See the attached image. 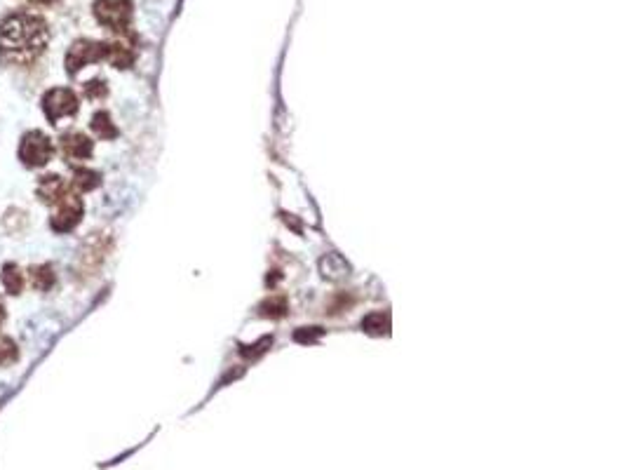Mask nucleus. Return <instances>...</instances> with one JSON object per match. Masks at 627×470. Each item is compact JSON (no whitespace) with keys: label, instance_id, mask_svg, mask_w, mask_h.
<instances>
[{"label":"nucleus","instance_id":"obj_4","mask_svg":"<svg viewBox=\"0 0 627 470\" xmlns=\"http://www.w3.org/2000/svg\"><path fill=\"white\" fill-rule=\"evenodd\" d=\"M92 15L101 26L109 31L127 33L132 24L134 5L132 0H94Z\"/></svg>","mask_w":627,"mask_h":470},{"label":"nucleus","instance_id":"obj_19","mask_svg":"<svg viewBox=\"0 0 627 470\" xmlns=\"http://www.w3.org/2000/svg\"><path fill=\"white\" fill-rule=\"evenodd\" d=\"M5 318H8V311H5V304L0 301V327L5 325Z\"/></svg>","mask_w":627,"mask_h":470},{"label":"nucleus","instance_id":"obj_18","mask_svg":"<svg viewBox=\"0 0 627 470\" xmlns=\"http://www.w3.org/2000/svg\"><path fill=\"white\" fill-rule=\"evenodd\" d=\"M287 311V301L278 297V299H268L264 306H261V315H266V318H282Z\"/></svg>","mask_w":627,"mask_h":470},{"label":"nucleus","instance_id":"obj_6","mask_svg":"<svg viewBox=\"0 0 627 470\" xmlns=\"http://www.w3.org/2000/svg\"><path fill=\"white\" fill-rule=\"evenodd\" d=\"M83 214H85L83 200L78 198L76 191H71L69 196H64L55 207H52L50 228L57 235L73 233L80 226V221H83Z\"/></svg>","mask_w":627,"mask_h":470},{"label":"nucleus","instance_id":"obj_2","mask_svg":"<svg viewBox=\"0 0 627 470\" xmlns=\"http://www.w3.org/2000/svg\"><path fill=\"white\" fill-rule=\"evenodd\" d=\"M17 156L19 163H22L26 170H43V167L50 165L52 158H55V141L47 137L45 132L29 130L22 134V139H19Z\"/></svg>","mask_w":627,"mask_h":470},{"label":"nucleus","instance_id":"obj_5","mask_svg":"<svg viewBox=\"0 0 627 470\" xmlns=\"http://www.w3.org/2000/svg\"><path fill=\"white\" fill-rule=\"evenodd\" d=\"M104 59H106V43H101V40H92V38H80L69 47V52H66L64 66L69 76H76V73L83 71L85 66L104 62Z\"/></svg>","mask_w":627,"mask_h":470},{"label":"nucleus","instance_id":"obj_1","mask_svg":"<svg viewBox=\"0 0 627 470\" xmlns=\"http://www.w3.org/2000/svg\"><path fill=\"white\" fill-rule=\"evenodd\" d=\"M50 26L36 12H10L0 22V59L10 66H31L45 55Z\"/></svg>","mask_w":627,"mask_h":470},{"label":"nucleus","instance_id":"obj_15","mask_svg":"<svg viewBox=\"0 0 627 470\" xmlns=\"http://www.w3.org/2000/svg\"><path fill=\"white\" fill-rule=\"evenodd\" d=\"M19 346L12 337H0V367H12L19 362Z\"/></svg>","mask_w":627,"mask_h":470},{"label":"nucleus","instance_id":"obj_3","mask_svg":"<svg viewBox=\"0 0 627 470\" xmlns=\"http://www.w3.org/2000/svg\"><path fill=\"white\" fill-rule=\"evenodd\" d=\"M40 109L50 125H59L66 118H76L80 111V99L71 87H50L40 97Z\"/></svg>","mask_w":627,"mask_h":470},{"label":"nucleus","instance_id":"obj_10","mask_svg":"<svg viewBox=\"0 0 627 470\" xmlns=\"http://www.w3.org/2000/svg\"><path fill=\"white\" fill-rule=\"evenodd\" d=\"M111 66L116 69H130L134 64V47L127 38H116V40H106V59Z\"/></svg>","mask_w":627,"mask_h":470},{"label":"nucleus","instance_id":"obj_11","mask_svg":"<svg viewBox=\"0 0 627 470\" xmlns=\"http://www.w3.org/2000/svg\"><path fill=\"white\" fill-rule=\"evenodd\" d=\"M26 275H29V282H31L33 290L40 292V294L52 292L57 287V282H59L55 266L47 264V261H45V264H33Z\"/></svg>","mask_w":627,"mask_h":470},{"label":"nucleus","instance_id":"obj_13","mask_svg":"<svg viewBox=\"0 0 627 470\" xmlns=\"http://www.w3.org/2000/svg\"><path fill=\"white\" fill-rule=\"evenodd\" d=\"M101 186V172L92 167H76L71 174V188L76 193H92Z\"/></svg>","mask_w":627,"mask_h":470},{"label":"nucleus","instance_id":"obj_8","mask_svg":"<svg viewBox=\"0 0 627 470\" xmlns=\"http://www.w3.org/2000/svg\"><path fill=\"white\" fill-rule=\"evenodd\" d=\"M59 151L69 163H85L94 156V141L83 132H64L59 137Z\"/></svg>","mask_w":627,"mask_h":470},{"label":"nucleus","instance_id":"obj_9","mask_svg":"<svg viewBox=\"0 0 627 470\" xmlns=\"http://www.w3.org/2000/svg\"><path fill=\"white\" fill-rule=\"evenodd\" d=\"M73 188L57 172H47L36 181V198L47 207H55L64 196H69Z\"/></svg>","mask_w":627,"mask_h":470},{"label":"nucleus","instance_id":"obj_14","mask_svg":"<svg viewBox=\"0 0 627 470\" xmlns=\"http://www.w3.org/2000/svg\"><path fill=\"white\" fill-rule=\"evenodd\" d=\"M90 130L97 139L101 141H113L118 137V127L113 123L111 113L109 111H97L90 120Z\"/></svg>","mask_w":627,"mask_h":470},{"label":"nucleus","instance_id":"obj_7","mask_svg":"<svg viewBox=\"0 0 627 470\" xmlns=\"http://www.w3.org/2000/svg\"><path fill=\"white\" fill-rule=\"evenodd\" d=\"M111 247H113V238L109 233H104V231L90 233V238H87L83 247H80V268H85L87 273L99 271V266L104 264L106 257H109Z\"/></svg>","mask_w":627,"mask_h":470},{"label":"nucleus","instance_id":"obj_20","mask_svg":"<svg viewBox=\"0 0 627 470\" xmlns=\"http://www.w3.org/2000/svg\"><path fill=\"white\" fill-rule=\"evenodd\" d=\"M29 3H33V5H50V3H57V0H29Z\"/></svg>","mask_w":627,"mask_h":470},{"label":"nucleus","instance_id":"obj_16","mask_svg":"<svg viewBox=\"0 0 627 470\" xmlns=\"http://www.w3.org/2000/svg\"><path fill=\"white\" fill-rule=\"evenodd\" d=\"M362 329H364V332L381 337V334H388L390 318H388V315H383V313H372V315H367V318L362 320Z\"/></svg>","mask_w":627,"mask_h":470},{"label":"nucleus","instance_id":"obj_17","mask_svg":"<svg viewBox=\"0 0 627 470\" xmlns=\"http://www.w3.org/2000/svg\"><path fill=\"white\" fill-rule=\"evenodd\" d=\"M83 94L90 102H99V99H104L109 94V85H106L104 78H92L83 85Z\"/></svg>","mask_w":627,"mask_h":470},{"label":"nucleus","instance_id":"obj_12","mask_svg":"<svg viewBox=\"0 0 627 470\" xmlns=\"http://www.w3.org/2000/svg\"><path fill=\"white\" fill-rule=\"evenodd\" d=\"M0 285H3L5 294H10V297H19L24 292L26 278L19 264H15V261L3 264V268H0Z\"/></svg>","mask_w":627,"mask_h":470}]
</instances>
